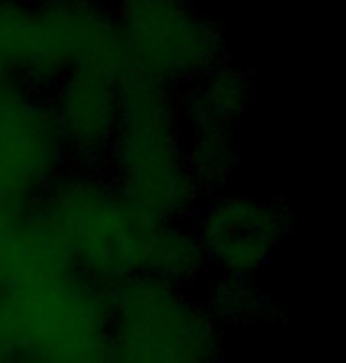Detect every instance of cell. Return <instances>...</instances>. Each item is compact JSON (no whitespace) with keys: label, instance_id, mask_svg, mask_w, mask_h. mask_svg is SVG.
I'll return each instance as SVG.
<instances>
[{"label":"cell","instance_id":"8","mask_svg":"<svg viewBox=\"0 0 346 363\" xmlns=\"http://www.w3.org/2000/svg\"><path fill=\"white\" fill-rule=\"evenodd\" d=\"M207 266L228 280H252L292 230L282 204L249 195H214L190 216Z\"/></svg>","mask_w":346,"mask_h":363},{"label":"cell","instance_id":"3","mask_svg":"<svg viewBox=\"0 0 346 363\" xmlns=\"http://www.w3.org/2000/svg\"><path fill=\"white\" fill-rule=\"evenodd\" d=\"M0 363H110L107 290L71 271L3 292Z\"/></svg>","mask_w":346,"mask_h":363},{"label":"cell","instance_id":"1","mask_svg":"<svg viewBox=\"0 0 346 363\" xmlns=\"http://www.w3.org/2000/svg\"><path fill=\"white\" fill-rule=\"evenodd\" d=\"M79 276L100 287L150 276L190 290L209 271L192 223L161 221L128 202L103 167L69 164L38 202Z\"/></svg>","mask_w":346,"mask_h":363},{"label":"cell","instance_id":"5","mask_svg":"<svg viewBox=\"0 0 346 363\" xmlns=\"http://www.w3.org/2000/svg\"><path fill=\"white\" fill-rule=\"evenodd\" d=\"M86 60H107L128 72L107 10L0 0V86L50 91L64 72Z\"/></svg>","mask_w":346,"mask_h":363},{"label":"cell","instance_id":"9","mask_svg":"<svg viewBox=\"0 0 346 363\" xmlns=\"http://www.w3.org/2000/svg\"><path fill=\"white\" fill-rule=\"evenodd\" d=\"M124 77H128L124 67L86 60L64 72L45 95L69 164L98 167L105 162L119 124Z\"/></svg>","mask_w":346,"mask_h":363},{"label":"cell","instance_id":"10","mask_svg":"<svg viewBox=\"0 0 346 363\" xmlns=\"http://www.w3.org/2000/svg\"><path fill=\"white\" fill-rule=\"evenodd\" d=\"M71 271L67 247L38 204L0 218V294Z\"/></svg>","mask_w":346,"mask_h":363},{"label":"cell","instance_id":"4","mask_svg":"<svg viewBox=\"0 0 346 363\" xmlns=\"http://www.w3.org/2000/svg\"><path fill=\"white\" fill-rule=\"evenodd\" d=\"M110 363H221L223 328L204 301L159 278L107 287Z\"/></svg>","mask_w":346,"mask_h":363},{"label":"cell","instance_id":"13","mask_svg":"<svg viewBox=\"0 0 346 363\" xmlns=\"http://www.w3.org/2000/svg\"><path fill=\"white\" fill-rule=\"evenodd\" d=\"M212 316L223 323L230 320H256L261 313V297L254 292L252 280H228L221 278L216 292H212V299L204 301Z\"/></svg>","mask_w":346,"mask_h":363},{"label":"cell","instance_id":"14","mask_svg":"<svg viewBox=\"0 0 346 363\" xmlns=\"http://www.w3.org/2000/svg\"><path fill=\"white\" fill-rule=\"evenodd\" d=\"M43 3L57 5L67 10H107L110 0H43Z\"/></svg>","mask_w":346,"mask_h":363},{"label":"cell","instance_id":"2","mask_svg":"<svg viewBox=\"0 0 346 363\" xmlns=\"http://www.w3.org/2000/svg\"><path fill=\"white\" fill-rule=\"evenodd\" d=\"M103 169L119 193L161 221H188L204 202V183L188 160L180 88L128 74L119 124Z\"/></svg>","mask_w":346,"mask_h":363},{"label":"cell","instance_id":"7","mask_svg":"<svg viewBox=\"0 0 346 363\" xmlns=\"http://www.w3.org/2000/svg\"><path fill=\"white\" fill-rule=\"evenodd\" d=\"M67 167L45 95L0 86V218L36 207Z\"/></svg>","mask_w":346,"mask_h":363},{"label":"cell","instance_id":"12","mask_svg":"<svg viewBox=\"0 0 346 363\" xmlns=\"http://www.w3.org/2000/svg\"><path fill=\"white\" fill-rule=\"evenodd\" d=\"M192 133L185 135L188 160L195 174L209 188L233 169L237 157V143L233 138V126H190Z\"/></svg>","mask_w":346,"mask_h":363},{"label":"cell","instance_id":"6","mask_svg":"<svg viewBox=\"0 0 346 363\" xmlns=\"http://www.w3.org/2000/svg\"><path fill=\"white\" fill-rule=\"evenodd\" d=\"M107 12L128 74L183 88L226 62L219 29L190 0H112Z\"/></svg>","mask_w":346,"mask_h":363},{"label":"cell","instance_id":"11","mask_svg":"<svg viewBox=\"0 0 346 363\" xmlns=\"http://www.w3.org/2000/svg\"><path fill=\"white\" fill-rule=\"evenodd\" d=\"M249 77L226 62L180 88L185 126H233L252 105Z\"/></svg>","mask_w":346,"mask_h":363}]
</instances>
